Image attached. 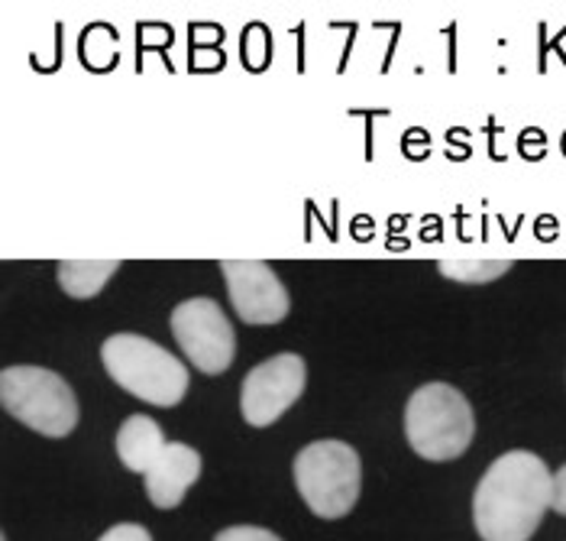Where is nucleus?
I'll return each mask as SVG.
<instances>
[{
    "label": "nucleus",
    "instance_id": "nucleus-1",
    "mask_svg": "<svg viewBox=\"0 0 566 541\" xmlns=\"http://www.w3.org/2000/svg\"><path fill=\"white\" fill-rule=\"evenodd\" d=\"M554 509V474L531 451H509L482 474L473 497V526L482 541H531Z\"/></svg>",
    "mask_w": 566,
    "mask_h": 541
},
{
    "label": "nucleus",
    "instance_id": "nucleus-2",
    "mask_svg": "<svg viewBox=\"0 0 566 541\" xmlns=\"http://www.w3.org/2000/svg\"><path fill=\"white\" fill-rule=\"evenodd\" d=\"M101 363L120 389L159 408L178 406L191 383L185 363L143 334L107 337L101 344Z\"/></svg>",
    "mask_w": 566,
    "mask_h": 541
},
{
    "label": "nucleus",
    "instance_id": "nucleus-3",
    "mask_svg": "<svg viewBox=\"0 0 566 541\" xmlns=\"http://www.w3.org/2000/svg\"><path fill=\"white\" fill-rule=\"evenodd\" d=\"M408 445L424 460H453L473 445L476 418L467 396L447 383L421 386L405 408Z\"/></svg>",
    "mask_w": 566,
    "mask_h": 541
},
{
    "label": "nucleus",
    "instance_id": "nucleus-4",
    "mask_svg": "<svg viewBox=\"0 0 566 541\" xmlns=\"http://www.w3.org/2000/svg\"><path fill=\"white\" fill-rule=\"evenodd\" d=\"M0 403L27 428L45 438H65L78 425L72 386L43 366H10L0 373Z\"/></svg>",
    "mask_w": 566,
    "mask_h": 541
},
{
    "label": "nucleus",
    "instance_id": "nucleus-5",
    "mask_svg": "<svg viewBox=\"0 0 566 541\" xmlns=\"http://www.w3.org/2000/svg\"><path fill=\"white\" fill-rule=\"evenodd\" d=\"M363 464L344 441H314L295 457V487L321 519H344L359 499Z\"/></svg>",
    "mask_w": 566,
    "mask_h": 541
},
{
    "label": "nucleus",
    "instance_id": "nucleus-6",
    "mask_svg": "<svg viewBox=\"0 0 566 541\" xmlns=\"http://www.w3.org/2000/svg\"><path fill=\"white\" fill-rule=\"evenodd\" d=\"M172 334L195 370L218 376L237 357V334L214 299H188L175 305Z\"/></svg>",
    "mask_w": 566,
    "mask_h": 541
},
{
    "label": "nucleus",
    "instance_id": "nucleus-7",
    "mask_svg": "<svg viewBox=\"0 0 566 541\" xmlns=\"http://www.w3.org/2000/svg\"><path fill=\"white\" fill-rule=\"evenodd\" d=\"M307 370L298 354H279L247 373L240 389V412L253 428L279 422L305 393Z\"/></svg>",
    "mask_w": 566,
    "mask_h": 541
},
{
    "label": "nucleus",
    "instance_id": "nucleus-8",
    "mask_svg": "<svg viewBox=\"0 0 566 541\" xmlns=\"http://www.w3.org/2000/svg\"><path fill=\"white\" fill-rule=\"evenodd\" d=\"M233 312L247 324H279L289 318V292L272 267L260 260H223L220 263Z\"/></svg>",
    "mask_w": 566,
    "mask_h": 541
},
{
    "label": "nucleus",
    "instance_id": "nucleus-9",
    "mask_svg": "<svg viewBox=\"0 0 566 541\" xmlns=\"http://www.w3.org/2000/svg\"><path fill=\"white\" fill-rule=\"evenodd\" d=\"M201 477V454L188 445H169L146 474V497L156 509H175Z\"/></svg>",
    "mask_w": 566,
    "mask_h": 541
},
{
    "label": "nucleus",
    "instance_id": "nucleus-10",
    "mask_svg": "<svg viewBox=\"0 0 566 541\" xmlns=\"http://www.w3.org/2000/svg\"><path fill=\"white\" fill-rule=\"evenodd\" d=\"M166 448H169V441L149 415H130L117 431V457L133 474L146 477L159 464Z\"/></svg>",
    "mask_w": 566,
    "mask_h": 541
},
{
    "label": "nucleus",
    "instance_id": "nucleus-11",
    "mask_svg": "<svg viewBox=\"0 0 566 541\" xmlns=\"http://www.w3.org/2000/svg\"><path fill=\"white\" fill-rule=\"evenodd\" d=\"M117 260H62L59 263V285L72 299H94L111 275L117 272Z\"/></svg>",
    "mask_w": 566,
    "mask_h": 541
},
{
    "label": "nucleus",
    "instance_id": "nucleus-12",
    "mask_svg": "<svg viewBox=\"0 0 566 541\" xmlns=\"http://www.w3.org/2000/svg\"><path fill=\"white\" fill-rule=\"evenodd\" d=\"M437 270H440V275H447V279L482 285V282H495L499 275H505V272L512 270V263L509 260H492V263H485V260H476V263H450V260H443V263H437Z\"/></svg>",
    "mask_w": 566,
    "mask_h": 541
},
{
    "label": "nucleus",
    "instance_id": "nucleus-13",
    "mask_svg": "<svg viewBox=\"0 0 566 541\" xmlns=\"http://www.w3.org/2000/svg\"><path fill=\"white\" fill-rule=\"evenodd\" d=\"M214 541H282L275 532H269V529H260V526H230V529H223L218 532V539Z\"/></svg>",
    "mask_w": 566,
    "mask_h": 541
},
{
    "label": "nucleus",
    "instance_id": "nucleus-14",
    "mask_svg": "<svg viewBox=\"0 0 566 541\" xmlns=\"http://www.w3.org/2000/svg\"><path fill=\"white\" fill-rule=\"evenodd\" d=\"M97 541H153L149 529L136 526V522H120V526H111Z\"/></svg>",
    "mask_w": 566,
    "mask_h": 541
},
{
    "label": "nucleus",
    "instance_id": "nucleus-15",
    "mask_svg": "<svg viewBox=\"0 0 566 541\" xmlns=\"http://www.w3.org/2000/svg\"><path fill=\"white\" fill-rule=\"evenodd\" d=\"M554 509L566 516V464L554 474Z\"/></svg>",
    "mask_w": 566,
    "mask_h": 541
}]
</instances>
